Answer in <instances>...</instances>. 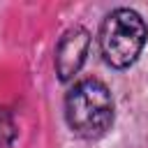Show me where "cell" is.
Segmentation results:
<instances>
[{
	"instance_id": "6da1fadb",
	"label": "cell",
	"mask_w": 148,
	"mask_h": 148,
	"mask_svg": "<svg viewBox=\"0 0 148 148\" xmlns=\"http://www.w3.org/2000/svg\"><path fill=\"white\" fill-rule=\"evenodd\" d=\"M113 95L99 79H81L65 95V120L81 139H99L113 125Z\"/></svg>"
},
{
	"instance_id": "7a4b0ae2",
	"label": "cell",
	"mask_w": 148,
	"mask_h": 148,
	"mask_svg": "<svg viewBox=\"0 0 148 148\" xmlns=\"http://www.w3.org/2000/svg\"><path fill=\"white\" fill-rule=\"evenodd\" d=\"M148 39V25L139 12L118 7L109 12L99 25V53L113 69H127L136 62Z\"/></svg>"
},
{
	"instance_id": "3957f363",
	"label": "cell",
	"mask_w": 148,
	"mask_h": 148,
	"mask_svg": "<svg viewBox=\"0 0 148 148\" xmlns=\"http://www.w3.org/2000/svg\"><path fill=\"white\" fill-rule=\"evenodd\" d=\"M88 49H90V32L83 25H72L60 35L53 56L56 74L60 81H69L74 74H79V69L88 58Z\"/></svg>"
},
{
	"instance_id": "277c9868",
	"label": "cell",
	"mask_w": 148,
	"mask_h": 148,
	"mask_svg": "<svg viewBox=\"0 0 148 148\" xmlns=\"http://www.w3.org/2000/svg\"><path fill=\"white\" fill-rule=\"evenodd\" d=\"M14 141H16L14 116L7 106H0V148H12Z\"/></svg>"
}]
</instances>
